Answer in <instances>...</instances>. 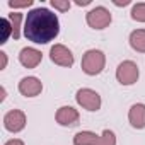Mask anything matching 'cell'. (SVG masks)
Masks as SVG:
<instances>
[{"instance_id": "cell-1", "label": "cell", "mask_w": 145, "mask_h": 145, "mask_svg": "<svg viewBox=\"0 0 145 145\" xmlns=\"http://www.w3.org/2000/svg\"><path fill=\"white\" fill-rule=\"evenodd\" d=\"M22 31L24 36L34 44H48L50 41L56 39V36L60 34L58 16L46 7L31 9L26 14Z\"/></svg>"}, {"instance_id": "cell-2", "label": "cell", "mask_w": 145, "mask_h": 145, "mask_svg": "<svg viewBox=\"0 0 145 145\" xmlns=\"http://www.w3.org/2000/svg\"><path fill=\"white\" fill-rule=\"evenodd\" d=\"M106 67V55L101 50H87L82 56L80 68L86 75H99Z\"/></svg>"}, {"instance_id": "cell-3", "label": "cell", "mask_w": 145, "mask_h": 145, "mask_svg": "<svg viewBox=\"0 0 145 145\" xmlns=\"http://www.w3.org/2000/svg\"><path fill=\"white\" fill-rule=\"evenodd\" d=\"M113 21V16L111 12L103 7V5H97L94 9H91L87 14H86V22L89 27L96 29V31H101V29H106Z\"/></svg>"}, {"instance_id": "cell-4", "label": "cell", "mask_w": 145, "mask_h": 145, "mask_svg": "<svg viewBox=\"0 0 145 145\" xmlns=\"http://www.w3.org/2000/svg\"><path fill=\"white\" fill-rule=\"evenodd\" d=\"M140 77V68L135 61L125 60L118 65L116 68V80L121 86H133Z\"/></svg>"}, {"instance_id": "cell-5", "label": "cell", "mask_w": 145, "mask_h": 145, "mask_svg": "<svg viewBox=\"0 0 145 145\" xmlns=\"http://www.w3.org/2000/svg\"><path fill=\"white\" fill-rule=\"evenodd\" d=\"M75 101L80 108H84L87 111H99L101 104H103L99 92H96L94 89H89V87L79 89L77 94H75Z\"/></svg>"}, {"instance_id": "cell-6", "label": "cell", "mask_w": 145, "mask_h": 145, "mask_svg": "<svg viewBox=\"0 0 145 145\" xmlns=\"http://www.w3.org/2000/svg\"><path fill=\"white\" fill-rule=\"evenodd\" d=\"M50 60L55 63V65H60V67H67L70 68L72 65H74L75 58H74V53H72L65 44H53L51 50H50Z\"/></svg>"}, {"instance_id": "cell-7", "label": "cell", "mask_w": 145, "mask_h": 145, "mask_svg": "<svg viewBox=\"0 0 145 145\" xmlns=\"http://www.w3.org/2000/svg\"><path fill=\"white\" fill-rule=\"evenodd\" d=\"M26 123H27V118H26L24 111H21V109H10L4 116V128L10 133L22 131L26 128Z\"/></svg>"}, {"instance_id": "cell-8", "label": "cell", "mask_w": 145, "mask_h": 145, "mask_svg": "<svg viewBox=\"0 0 145 145\" xmlns=\"http://www.w3.org/2000/svg\"><path fill=\"white\" fill-rule=\"evenodd\" d=\"M55 120L60 126H75V125H79L80 114L74 106H61L56 109Z\"/></svg>"}, {"instance_id": "cell-9", "label": "cell", "mask_w": 145, "mask_h": 145, "mask_svg": "<svg viewBox=\"0 0 145 145\" xmlns=\"http://www.w3.org/2000/svg\"><path fill=\"white\" fill-rule=\"evenodd\" d=\"M17 89L24 97H36V96H39L43 92V82L38 77H33V75L24 77V79H21Z\"/></svg>"}, {"instance_id": "cell-10", "label": "cell", "mask_w": 145, "mask_h": 145, "mask_svg": "<svg viewBox=\"0 0 145 145\" xmlns=\"http://www.w3.org/2000/svg\"><path fill=\"white\" fill-rule=\"evenodd\" d=\"M43 60V53L36 48H31V46H26L19 51V61L22 67L26 68H36Z\"/></svg>"}, {"instance_id": "cell-11", "label": "cell", "mask_w": 145, "mask_h": 145, "mask_svg": "<svg viewBox=\"0 0 145 145\" xmlns=\"http://www.w3.org/2000/svg\"><path fill=\"white\" fill-rule=\"evenodd\" d=\"M128 121L135 130H143L145 128V104L143 103H137L130 108Z\"/></svg>"}, {"instance_id": "cell-12", "label": "cell", "mask_w": 145, "mask_h": 145, "mask_svg": "<svg viewBox=\"0 0 145 145\" xmlns=\"http://www.w3.org/2000/svg\"><path fill=\"white\" fill-rule=\"evenodd\" d=\"M99 140H101V135L91 130H82L74 135V145H97Z\"/></svg>"}, {"instance_id": "cell-13", "label": "cell", "mask_w": 145, "mask_h": 145, "mask_svg": "<svg viewBox=\"0 0 145 145\" xmlns=\"http://www.w3.org/2000/svg\"><path fill=\"white\" fill-rule=\"evenodd\" d=\"M130 46L138 51V53H145V29H135L130 33Z\"/></svg>"}, {"instance_id": "cell-14", "label": "cell", "mask_w": 145, "mask_h": 145, "mask_svg": "<svg viewBox=\"0 0 145 145\" xmlns=\"http://www.w3.org/2000/svg\"><path fill=\"white\" fill-rule=\"evenodd\" d=\"M7 19L10 21V26H12V38L14 39H19L21 38V29H22V21L26 19L21 12H10L7 16Z\"/></svg>"}, {"instance_id": "cell-15", "label": "cell", "mask_w": 145, "mask_h": 145, "mask_svg": "<svg viewBox=\"0 0 145 145\" xmlns=\"http://www.w3.org/2000/svg\"><path fill=\"white\" fill-rule=\"evenodd\" d=\"M130 16L137 22H145V2L133 4L131 5V10H130Z\"/></svg>"}, {"instance_id": "cell-16", "label": "cell", "mask_w": 145, "mask_h": 145, "mask_svg": "<svg viewBox=\"0 0 145 145\" xmlns=\"http://www.w3.org/2000/svg\"><path fill=\"white\" fill-rule=\"evenodd\" d=\"M97 145H116V135L113 130H104L101 133V140Z\"/></svg>"}, {"instance_id": "cell-17", "label": "cell", "mask_w": 145, "mask_h": 145, "mask_svg": "<svg viewBox=\"0 0 145 145\" xmlns=\"http://www.w3.org/2000/svg\"><path fill=\"white\" fill-rule=\"evenodd\" d=\"M50 5L58 12H68L72 7V2L70 0H50Z\"/></svg>"}, {"instance_id": "cell-18", "label": "cell", "mask_w": 145, "mask_h": 145, "mask_svg": "<svg viewBox=\"0 0 145 145\" xmlns=\"http://www.w3.org/2000/svg\"><path fill=\"white\" fill-rule=\"evenodd\" d=\"M33 5V0H9L10 9H26Z\"/></svg>"}, {"instance_id": "cell-19", "label": "cell", "mask_w": 145, "mask_h": 145, "mask_svg": "<svg viewBox=\"0 0 145 145\" xmlns=\"http://www.w3.org/2000/svg\"><path fill=\"white\" fill-rule=\"evenodd\" d=\"M2 26H4V38H2V41L0 43H7V39H9V36L12 34V26H10V21L7 19V17H4L2 19Z\"/></svg>"}, {"instance_id": "cell-20", "label": "cell", "mask_w": 145, "mask_h": 145, "mask_svg": "<svg viewBox=\"0 0 145 145\" xmlns=\"http://www.w3.org/2000/svg\"><path fill=\"white\" fill-rule=\"evenodd\" d=\"M7 61H9L7 53L5 51H0V70H5L7 68Z\"/></svg>"}, {"instance_id": "cell-21", "label": "cell", "mask_w": 145, "mask_h": 145, "mask_svg": "<svg viewBox=\"0 0 145 145\" xmlns=\"http://www.w3.org/2000/svg\"><path fill=\"white\" fill-rule=\"evenodd\" d=\"M4 145H26L21 138H10V140H7Z\"/></svg>"}, {"instance_id": "cell-22", "label": "cell", "mask_w": 145, "mask_h": 145, "mask_svg": "<svg viewBox=\"0 0 145 145\" xmlns=\"http://www.w3.org/2000/svg\"><path fill=\"white\" fill-rule=\"evenodd\" d=\"M116 7H126V5H130L131 2H130V0H123V2H116V0H114V2H113Z\"/></svg>"}, {"instance_id": "cell-23", "label": "cell", "mask_w": 145, "mask_h": 145, "mask_svg": "<svg viewBox=\"0 0 145 145\" xmlns=\"http://www.w3.org/2000/svg\"><path fill=\"white\" fill-rule=\"evenodd\" d=\"M75 5H79V7H86V5H91V0H77V2H75Z\"/></svg>"}, {"instance_id": "cell-24", "label": "cell", "mask_w": 145, "mask_h": 145, "mask_svg": "<svg viewBox=\"0 0 145 145\" xmlns=\"http://www.w3.org/2000/svg\"><path fill=\"white\" fill-rule=\"evenodd\" d=\"M5 101V87H0V103Z\"/></svg>"}]
</instances>
